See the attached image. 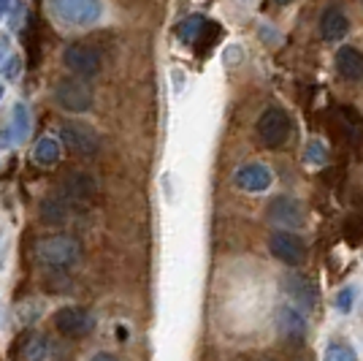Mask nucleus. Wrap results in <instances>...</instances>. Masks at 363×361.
<instances>
[{
	"mask_svg": "<svg viewBox=\"0 0 363 361\" xmlns=\"http://www.w3.org/2000/svg\"><path fill=\"white\" fill-rule=\"evenodd\" d=\"M269 220H272L277 231H293V228L303 226V207L301 201L290 196H279L269 204Z\"/></svg>",
	"mask_w": 363,
	"mask_h": 361,
	"instance_id": "6e6552de",
	"label": "nucleus"
},
{
	"mask_svg": "<svg viewBox=\"0 0 363 361\" xmlns=\"http://www.w3.org/2000/svg\"><path fill=\"white\" fill-rule=\"evenodd\" d=\"M11 6H14V0H0V19H6V14L11 11Z\"/></svg>",
	"mask_w": 363,
	"mask_h": 361,
	"instance_id": "c85d7f7f",
	"label": "nucleus"
},
{
	"mask_svg": "<svg viewBox=\"0 0 363 361\" xmlns=\"http://www.w3.org/2000/svg\"><path fill=\"white\" fill-rule=\"evenodd\" d=\"M0 326H3V310H0Z\"/></svg>",
	"mask_w": 363,
	"mask_h": 361,
	"instance_id": "2f4dec72",
	"label": "nucleus"
},
{
	"mask_svg": "<svg viewBox=\"0 0 363 361\" xmlns=\"http://www.w3.org/2000/svg\"><path fill=\"white\" fill-rule=\"evenodd\" d=\"M49 356H52L49 337H33L25 345V361H49Z\"/></svg>",
	"mask_w": 363,
	"mask_h": 361,
	"instance_id": "aec40b11",
	"label": "nucleus"
},
{
	"mask_svg": "<svg viewBox=\"0 0 363 361\" xmlns=\"http://www.w3.org/2000/svg\"><path fill=\"white\" fill-rule=\"evenodd\" d=\"M33 161L38 166H57L60 161V141L57 139H52V136H41L38 141H35V147H33Z\"/></svg>",
	"mask_w": 363,
	"mask_h": 361,
	"instance_id": "2eb2a0df",
	"label": "nucleus"
},
{
	"mask_svg": "<svg viewBox=\"0 0 363 361\" xmlns=\"http://www.w3.org/2000/svg\"><path fill=\"white\" fill-rule=\"evenodd\" d=\"M11 9H14V16H11V31H19V28H22V22H25V14H28V11H25V0H16Z\"/></svg>",
	"mask_w": 363,
	"mask_h": 361,
	"instance_id": "bb28decb",
	"label": "nucleus"
},
{
	"mask_svg": "<svg viewBox=\"0 0 363 361\" xmlns=\"http://www.w3.org/2000/svg\"><path fill=\"white\" fill-rule=\"evenodd\" d=\"M82 258V242L71 234H49L35 242V261L49 269H68Z\"/></svg>",
	"mask_w": 363,
	"mask_h": 361,
	"instance_id": "f257e3e1",
	"label": "nucleus"
},
{
	"mask_svg": "<svg viewBox=\"0 0 363 361\" xmlns=\"http://www.w3.org/2000/svg\"><path fill=\"white\" fill-rule=\"evenodd\" d=\"M95 196V182H92L90 174H84V171H74L68 180H62V198L68 201V204H74V201H90Z\"/></svg>",
	"mask_w": 363,
	"mask_h": 361,
	"instance_id": "4468645a",
	"label": "nucleus"
},
{
	"mask_svg": "<svg viewBox=\"0 0 363 361\" xmlns=\"http://www.w3.org/2000/svg\"><path fill=\"white\" fill-rule=\"evenodd\" d=\"M277 6H288V3H293V0H274Z\"/></svg>",
	"mask_w": 363,
	"mask_h": 361,
	"instance_id": "7c9ffc66",
	"label": "nucleus"
},
{
	"mask_svg": "<svg viewBox=\"0 0 363 361\" xmlns=\"http://www.w3.org/2000/svg\"><path fill=\"white\" fill-rule=\"evenodd\" d=\"M355 286H345L339 293H336V299H333V307L342 313V316H347L350 310H352V304H355Z\"/></svg>",
	"mask_w": 363,
	"mask_h": 361,
	"instance_id": "b1692460",
	"label": "nucleus"
},
{
	"mask_svg": "<svg viewBox=\"0 0 363 361\" xmlns=\"http://www.w3.org/2000/svg\"><path fill=\"white\" fill-rule=\"evenodd\" d=\"M55 326H57V331L65 334V337H82L84 331H90L92 318L84 307L71 304V307H62V310L55 313Z\"/></svg>",
	"mask_w": 363,
	"mask_h": 361,
	"instance_id": "9d476101",
	"label": "nucleus"
},
{
	"mask_svg": "<svg viewBox=\"0 0 363 361\" xmlns=\"http://www.w3.org/2000/svg\"><path fill=\"white\" fill-rule=\"evenodd\" d=\"M269 253L285 266H301L306 261V242L293 231H274L269 237Z\"/></svg>",
	"mask_w": 363,
	"mask_h": 361,
	"instance_id": "423d86ee",
	"label": "nucleus"
},
{
	"mask_svg": "<svg viewBox=\"0 0 363 361\" xmlns=\"http://www.w3.org/2000/svg\"><path fill=\"white\" fill-rule=\"evenodd\" d=\"M285 291H288L296 301H301L306 310L315 307V288L309 286L301 274H288V277H285Z\"/></svg>",
	"mask_w": 363,
	"mask_h": 361,
	"instance_id": "f3484780",
	"label": "nucleus"
},
{
	"mask_svg": "<svg viewBox=\"0 0 363 361\" xmlns=\"http://www.w3.org/2000/svg\"><path fill=\"white\" fill-rule=\"evenodd\" d=\"M9 134H11V139H14V144L16 141H25V139L30 136V109H28V104H22V101H16L14 104Z\"/></svg>",
	"mask_w": 363,
	"mask_h": 361,
	"instance_id": "dca6fc26",
	"label": "nucleus"
},
{
	"mask_svg": "<svg viewBox=\"0 0 363 361\" xmlns=\"http://www.w3.org/2000/svg\"><path fill=\"white\" fill-rule=\"evenodd\" d=\"M0 98H3V85H0Z\"/></svg>",
	"mask_w": 363,
	"mask_h": 361,
	"instance_id": "473e14b6",
	"label": "nucleus"
},
{
	"mask_svg": "<svg viewBox=\"0 0 363 361\" xmlns=\"http://www.w3.org/2000/svg\"><path fill=\"white\" fill-rule=\"evenodd\" d=\"M214 38H220V25H217V22H206V28H203V33H201V38L193 44V46H196V52L206 55V52L212 49Z\"/></svg>",
	"mask_w": 363,
	"mask_h": 361,
	"instance_id": "5701e85b",
	"label": "nucleus"
},
{
	"mask_svg": "<svg viewBox=\"0 0 363 361\" xmlns=\"http://www.w3.org/2000/svg\"><path fill=\"white\" fill-rule=\"evenodd\" d=\"M306 161L309 163H325V147L320 144V141H312L309 147H306Z\"/></svg>",
	"mask_w": 363,
	"mask_h": 361,
	"instance_id": "393cba45",
	"label": "nucleus"
},
{
	"mask_svg": "<svg viewBox=\"0 0 363 361\" xmlns=\"http://www.w3.org/2000/svg\"><path fill=\"white\" fill-rule=\"evenodd\" d=\"M25 46H28V63H30V68L38 65V28H35V19L28 22V28H25Z\"/></svg>",
	"mask_w": 363,
	"mask_h": 361,
	"instance_id": "4be33fe9",
	"label": "nucleus"
},
{
	"mask_svg": "<svg viewBox=\"0 0 363 361\" xmlns=\"http://www.w3.org/2000/svg\"><path fill=\"white\" fill-rule=\"evenodd\" d=\"M272 182L274 174L266 163H247L233 171V185L244 193H263L272 188Z\"/></svg>",
	"mask_w": 363,
	"mask_h": 361,
	"instance_id": "1a4fd4ad",
	"label": "nucleus"
},
{
	"mask_svg": "<svg viewBox=\"0 0 363 361\" xmlns=\"http://www.w3.org/2000/svg\"><path fill=\"white\" fill-rule=\"evenodd\" d=\"M350 33V19L345 14V9L339 3L328 6L323 14H320V36L325 41H339Z\"/></svg>",
	"mask_w": 363,
	"mask_h": 361,
	"instance_id": "f8f14e48",
	"label": "nucleus"
},
{
	"mask_svg": "<svg viewBox=\"0 0 363 361\" xmlns=\"http://www.w3.org/2000/svg\"><path fill=\"white\" fill-rule=\"evenodd\" d=\"M333 65L345 82H363V52L355 46H342L333 58Z\"/></svg>",
	"mask_w": 363,
	"mask_h": 361,
	"instance_id": "ddd939ff",
	"label": "nucleus"
},
{
	"mask_svg": "<svg viewBox=\"0 0 363 361\" xmlns=\"http://www.w3.org/2000/svg\"><path fill=\"white\" fill-rule=\"evenodd\" d=\"M62 63H65V68H68L71 74L79 76V79H92V76L101 74V55H98L92 46L82 44V41H74V44L65 46Z\"/></svg>",
	"mask_w": 363,
	"mask_h": 361,
	"instance_id": "39448f33",
	"label": "nucleus"
},
{
	"mask_svg": "<svg viewBox=\"0 0 363 361\" xmlns=\"http://www.w3.org/2000/svg\"><path fill=\"white\" fill-rule=\"evenodd\" d=\"M19 68H22V58H19V55H14V58H9V60L3 63L6 79H16V76H19Z\"/></svg>",
	"mask_w": 363,
	"mask_h": 361,
	"instance_id": "a878e982",
	"label": "nucleus"
},
{
	"mask_svg": "<svg viewBox=\"0 0 363 361\" xmlns=\"http://www.w3.org/2000/svg\"><path fill=\"white\" fill-rule=\"evenodd\" d=\"M206 22L209 19H203L201 14L182 19L179 25H177V38H179L182 44H196L198 38H201V33H203V28H206Z\"/></svg>",
	"mask_w": 363,
	"mask_h": 361,
	"instance_id": "a211bd4d",
	"label": "nucleus"
},
{
	"mask_svg": "<svg viewBox=\"0 0 363 361\" xmlns=\"http://www.w3.org/2000/svg\"><path fill=\"white\" fill-rule=\"evenodd\" d=\"M65 215H68V201H65L62 196L46 198L44 204H41V217H44L46 223H62Z\"/></svg>",
	"mask_w": 363,
	"mask_h": 361,
	"instance_id": "6ab92c4d",
	"label": "nucleus"
},
{
	"mask_svg": "<svg viewBox=\"0 0 363 361\" xmlns=\"http://www.w3.org/2000/svg\"><path fill=\"white\" fill-rule=\"evenodd\" d=\"M277 329L279 334L290 340V343H303V337H306V318L298 307H293V304H282L279 307V313H277Z\"/></svg>",
	"mask_w": 363,
	"mask_h": 361,
	"instance_id": "9b49d317",
	"label": "nucleus"
},
{
	"mask_svg": "<svg viewBox=\"0 0 363 361\" xmlns=\"http://www.w3.org/2000/svg\"><path fill=\"white\" fill-rule=\"evenodd\" d=\"M55 101L74 114H84L92 109V90L90 85L79 76H62L55 85Z\"/></svg>",
	"mask_w": 363,
	"mask_h": 361,
	"instance_id": "20e7f679",
	"label": "nucleus"
},
{
	"mask_svg": "<svg viewBox=\"0 0 363 361\" xmlns=\"http://www.w3.org/2000/svg\"><path fill=\"white\" fill-rule=\"evenodd\" d=\"M9 49H11L9 38H6V36H0V65L9 60Z\"/></svg>",
	"mask_w": 363,
	"mask_h": 361,
	"instance_id": "cd10ccee",
	"label": "nucleus"
},
{
	"mask_svg": "<svg viewBox=\"0 0 363 361\" xmlns=\"http://www.w3.org/2000/svg\"><path fill=\"white\" fill-rule=\"evenodd\" d=\"M323 361H358V353L352 350V345L347 343H328L323 350Z\"/></svg>",
	"mask_w": 363,
	"mask_h": 361,
	"instance_id": "412c9836",
	"label": "nucleus"
},
{
	"mask_svg": "<svg viewBox=\"0 0 363 361\" xmlns=\"http://www.w3.org/2000/svg\"><path fill=\"white\" fill-rule=\"evenodd\" d=\"M60 141L74 155H95L101 147V139L84 122H65L60 128Z\"/></svg>",
	"mask_w": 363,
	"mask_h": 361,
	"instance_id": "0eeeda50",
	"label": "nucleus"
},
{
	"mask_svg": "<svg viewBox=\"0 0 363 361\" xmlns=\"http://www.w3.org/2000/svg\"><path fill=\"white\" fill-rule=\"evenodd\" d=\"M90 361H117V359H114L111 353H106V350H101V353H95Z\"/></svg>",
	"mask_w": 363,
	"mask_h": 361,
	"instance_id": "c756f323",
	"label": "nucleus"
},
{
	"mask_svg": "<svg viewBox=\"0 0 363 361\" xmlns=\"http://www.w3.org/2000/svg\"><path fill=\"white\" fill-rule=\"evenodd\" d=\"M52 16L71 28H90L104 16V0H46Z\"/></svg>",
	"mask_w": 363,
	"mask_h": 361,
	"instance_id": "f03ea898",
	"label": "nucleus"
},
{
	"mask_svg": "<svg viewBox=\"0 0 363 361\" xmlns=\"http://www.w3.org/2000/svg\"><path fill=\"white\" fill-rule=\"evenodd\" d=\"M255 134H257V141H260L263 147L279 150L282 144H288L290 134H293L290 114L282 106H269V109H263V114L257 117Z\"/></svg>",
	"mask_w": 363,
	"mask_h": 361,
	"instance_id": "7ed1b4c3",
	"label": "nucleus"
},
{
	"mask_svg": "<svg viewBox=\"0 0 363 361\" xmlns=\"http://www.w3.org/2000/svg\"><path fill=\"white\" fill-rule=\"evenodd\" d=\"M266 361H274V359H266Z\"/></svg>",
	"mask_w": 363,
	"mask_h": 361,
	"instance_id": "72a5a7b5",
	"label": "nucleus"
}]
</instances>
